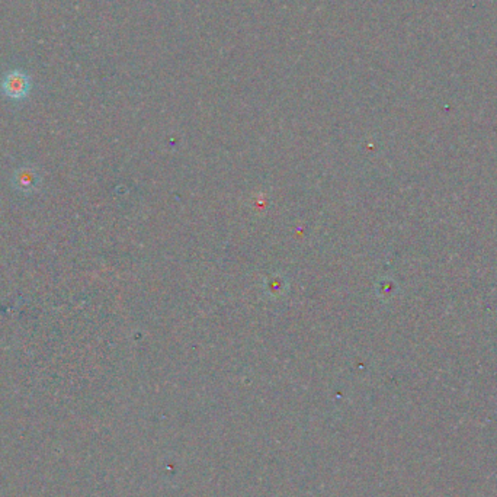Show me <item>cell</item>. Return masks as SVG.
I'll use <instances>...</instances> for the list:
<instances>
[{
	"label": "cell",
	"instance_id": "6da1fadb",
	"mask_svg": "<svg viewBox=\"0 0 497 497\" xmlns=\"http://www.w3.org/2000/svg\"><path fill=\"white\" fill-rule=\"evenodd\" d=\"M30 89L31 82L28 76L23 72H19V70L8 73V76L2 82V90L9 99H23L30 93Z\"/></svg>",
	"mask_w": 497,
	"mask_h": 497
},
{
	"label": "cell",
	"instance_id": "7a4b0ae2",
	"mask_svg": "<svg viewBox=\"0 0 497 497\" xmlns=\"http://www.w3.org/2000/svg\"><path fill=\"white\" fill-rule=\"evenodd\" d=\"M13 183L19 191L31 192L34 189H37V185L39 183V176L35 171L30 168H20L13 176Z\"/></svg>",
	"mask_w": 497,
	"mask_h": 497
}]
</instances>
